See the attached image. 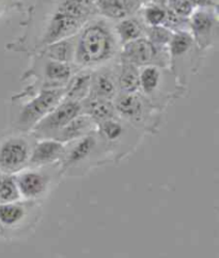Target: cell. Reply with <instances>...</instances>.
Wrapping results in <instances>:
<instances>
[{
    "mask_svg": "<svg viewBox=\"0 0 219 258\" xmlns=\"http://www.w3.org/2000/svg\"><path fill=\"white\" fill-rule=\"evenodd\" d=\"M97 15L95 0H35L24 22V33L8 48L30 56L49 44L75 36Z\"/></svg>",
    "mask_w": 219,
    "mask_h": 258,
    "instance_id": "obj_1",
    "label": "cell"
},
{
    "mask_svg": "<svg viewBox=\"0 0 219 258\" xmlns=\"http://www.w3.org/2000/svg\"><path fill=\"white\" fill-rule=\"evenodd\" d=\"M74 66L77 69L94 70L118 61L121 45L114 23L102 16L90 20L74 36Z\"/></svg>",
    "mask_w": 219,
    "mask_h": 258,
    "instance_id": "obj_2",
    "label": "cell"
},
{
    "mask_svg": "<svg viewBox=\"0 0 219 258\" xmlns=\"http://www.w3.org/2000/svg\"><path fill=\"white\" fill-rule=\"evenodd\" d=\"M111 163L105 147L95 132L66 144L59 162L63 177H81L95 168Z\"/></svg>",
    "mask_w": 219,
    "mask_h": 258,
    "instance_id": "obj_3",
    "label": "cell"
},
{
    "mask_svg": "<svg viewBox=\"0 0 219 258\" xmlns=\"http://www.w3.org/2000/svg\"><path fill=\"white\" fill-rule=\"evenodd\" d=\"M65 98V88L45 89L31 93L21 91L13 96L18 104L13 127L16 132L30 133L41 119L46 116Z\"/></svg>",
    "mask_w": 219,
    "mask_h": 258,
    "instance_id": "obj_4",
    "label": "cell"
},
{
    "mask_svg": "<svg viewBox=\"0 0 219 258\" xmlns=\"http://www.w3.org/2000/svg\"><path fill=\"white\" fill-rule=\"evenodd\" d=\"M77 70L74 64L52 60L40 53L30 54L29 67L22 76V80L28 85L22 91L31 93L45 89L65 88Z\"/></svg>",
    "mask_w": 219,
    "mask_h": 258,
    "instance_id": "obj_5",
    "label": "cell"
},
{
    "mask_svg": "<svg viewBox=\"0 0 219 258\" xmlns=\"http://www.w3.org/2000/svg\"><path fill=\"white\" fill-rule=\"evenodd\" d=\"M111 163H119L132 155L142 143L144 134L118 115L96 126Z\"/></svg>",
    "mask_w": 219,
    "mask_h": 258,
    "instance_id": "obj_6",
    "label": "cell"
},
{
    "mask_svg": "<svg viewBox=\"0 0 219 258\" xmlns=\"http://www.w3.org/2000/svg\"><path fill=\"white\" fill-rule=\"evenodd\" d=\"M117 115L144 135H156L162 123V112L140 92L119 93L114 100Z\"/></svg>",
    "mask_w": 219,
    "mask_h": 258,
    "instance_id": "obj_7",
    "label": "cell"
},
{
    "mask_svg": "<svg viewBox=\"0 0 219 258\" xmlns=\"http://www.w3.org/2000/svg\"><path fill=\"white\" fill-rule=\"evenodd\" d=\"M186 90L177 81L169 68L148 66L140 69L139 92L161 111H165L172 101L183 97Z\"/></svg>",
    "mask_w": 219,
    "mask_h": 258,
    "instance_id": "obj_8",
    "label": "cell"
},
{
    "mask_svg": "<svg viewBox=\"0 0 219 258\" xmlns=\"http://www.w3.org/2000/svg\"><path fill=\"white\" fill-rule=\"evenodd\" d=\"M42 203L20 200L0 204V237L22 238L32 233L42 218Z\"/></svg>",
    "mask_w": 219,
    "mask_h": 258,
    "instance_id": "obj_9",
    "label": "cell"
},
{
    "mask_svg": "<svg viewBox=\"0 0 219 258\" xmlns=\"http://www.w3.org/2000/svg\"><path fill=\"white\" fill-rule=\"evenodd\" d=\"M203 56L188 30L173 32L168 45L169 69L182 87L187 89L190 76L201 68Z\"/></svg>",
    "mask_w": 219,
    "mask_h": 258,
    "instance_id": "obj_10",
    "label": "cell"
},
{
    "mask_svg": "<svg viewBox=\"0 0 219 258\" xmlns=\"http://www.w3.org/2000/svg\"><path fill=\"white\" fill-rule=\"evenodd\" d=\"M61 178L59 164L44 168H27L16 174L22 200L41 203L48 197Z\"/></svg>",
    "mask_w": 219,
    "mask_h": 258,
    "instance_id": "obj_11",
    "label": "cell"
},
{
    "mask_svg": "<svg viewBox=\"0 0 219 258\" xmlns=\"http://www.w3.org/2000/svg\"><path fill=\"white\" fill-rule=\"evenodd\" d=\"M35 138L16 132L0 141V173L16 175L28 168Z\"/></svg>",
    "mask_w": 219,
    "mask_h": 258,
    "instance_id": "obj_12",
    "label": "cell"
},
{
    "mask_svg": "<svg viewBox=\"0 0 219 258\" xmlns=\"http://www.w3.org/2000/svg\"><path fill=\"white\" fill-rule=\"evenodd\" d=\"M188 31L202 52L215 47L219 35L218 9L196 8L188 16Z\"/></svg>",
    "mask_w": 219,
    "mask_h": 258,
    "instance_id": "obj_13",
    "label": "cell"
},
{
    "mask_svg": "<svg viewBox=\"0 0 219 258\" xmlns=\"http://www.w3.org/2000/svg\"><path fill=\"white\" fill-rule=\"evenodd\" d=\"M118 61L139 69L148 66L169 68L168 49L157 47L144 36L122 45Z\"/></svg>",
    "mask_w": 219,
    "mask_h": 258,
    "instance_id": "obj_14",
    "label": "cell"
},
{
    "mask_svg": "<svg viewBox=\"0 0 219 258\" xmlns=\"http://www.w3.org/2000/svg\"><path fill=\"white\" fill-rule=\"evenodd\" d=\"M83 113L80 101L63 98L51 111L34 126L30 134L39 139H53L73 118Z\"/></svg>",
    "mask_w": 219,
    "mask_h": 258,
    "instance_id": "obj_15",
    "label": "cell"
},
{
    "mask_svg": "<svg viewBox=\"0 0 219 258\" xmlns=\"http://www.w3.org/2000/svg\"><path fill=\"white\" fill-rule=\"evenodd\" d=\"M118 61L91 70V86L89 96L115 100L119 94L117 82Z\"/></svg>",
    "mask_w": 219,
    "mask_h": 258,
    "instance_id": "obj_16",
    "label": "cell"
},
{
    "mask_svg": "<svg viewBox=\"0 0 219 258\" xmlns=\"http://www.w3.org/2000/svg\"><path fill=\"white\" fill-rule=\"evenodd\" d=\"M66 144L53 139H39L33 144L28 168H44L59 164Z\"/></svg>",
    "mask_w": 219,
    "mask_h": 258,
    "instance_id": "obj_17",
    "label": "cell"
},
{
    "mask_svg": "<svg viewBox=\"0 0 219 258\" xmlns=\"http://www.w3.org/2000/svg\"><path fill=\"white\" fill-rule=\"evenodd\" d=\"M142 0H95L97 14L116 23L138 13Z\"/></svg>",
    "mask_w": 219,
    "mask_h": 258,
    "instance_id": "obj_18",
    "label": "cell"
},
{
    "mask_svg": "<svg viewBox=\"0 0 219 258\" xmlns=\"http://www.w3.org/2000/svg\"><path fill=\"white\" fill-rule=\"evenodd\" d=\"M96 131V124L88 115L81 113L63 127L53 138L63 144L80 139L91 133Z\"/></svg>",
    "mask_w": 219,
    "mask_h": 258,
    "instance_id": "obj_19",
    "label": "cell"
},
{
    "mask_svg": "<svg viewBox=\"0 0 219 258\" xmlns=\"http://www.w3.org/2000/svg\"><path fill=\"white\" fill-rule=\"evenodd\" d=\"M81 108H83V113L92 119L96 126L117 116L113 100L88 96L81 101Z\"/></svg>",
    "mask_w": 219,
    "mask_h": 258,
    "instance_id": "obj_20",
    "label": "cell"
},
{
    "mask_svg": "<svg viewBox=\"0 0 219 258\" xmlns=\"http://www.w3.org/2000/svg\"><path fill=\"white\" fill-rule=\"evenodd\" d=\"M115 31L120 45H124L132 41L143 38L147 26L140 20L138 14L123 18L121 21L114 23Z\"/></svg>",
    "mask_w": 219,
    "mask_h": 258,
    "instance_id": "obj_21",
    "label": "cell"
},
{
    "mask_svg": "<svg viewBox=\"0 0 219 258\" xmlns=\"http://www.w3.org/2000/svg\"><path fill=\"white\" fill-rule=\"evenodd\" d=\"M119 93L131 94L140 91V69L129 63H117Z\"/></svg>",
    "mask_w": 219,
    "mask_h": 258,
    "instance_id": "obj_22",
    "label": "cell"
},
{
    "mask_svg": "<svg viewBox=\"0 0 219 258\" xmlns=\"http://www.w3.org/2000/svg\"><path fill=\"white\" fill-rule=\"evenodd\" d=\"M91 86V70L78 69L65 87V98L83 101L89 96Z\"/></svg>",
    "mask_w": 219,
    "mask_h": 258,
    "instance_id": "obj_23",
    "label": "cell"
},
{
    "mask_svg": "<svg viewBox=\"0 0 219 258\" xmlns=\"http://www.w3.org/2000/svg\"><path fill=\"white\" fill-rule=\"evenodd\" d=\"M74 51H75V41L74 36L62 41L54 42L45 46L39 51L34 53H40L49 59L56 60L63 63L74 64ZM33 54V53H32Z\"/></svg>",
    "mask_w": 219,
    "mask_h": 258,
    "instance_id": "obj_24",
    "label": "cell"
},
{
    "mask_svg": "<svg viewBox=\"0 0 219 258\" xmlns=\"http://www.w3.org/2000/svg\"><path fill=\"white\" fill-rule=\"evenodd\" d=\"M137 14L147 27L165 26L169 15V10L165 4L155 3L150 0V2L142 4L140 10Z\"/></svg>",
    "mask_w": 219,
    "mask_h": 258,
    "instance_id": "obj_25",
    "label": "cell"
},
{
    "mask_svg": "<svg viewBox=\"0 0 219 258\" xmlns=\"http://www.w3.org/2000/svg\"><path fill=\"white\" fill-rule=\"evenodd\" d=\"M22 200L16 181V175L0 173V204Z\"/></svg>",
    "mask_w": 219,
    "mask_h": 258,
    "instance_id": "obj_26",
    "label": "cell"
},
{
    "mask_svg": "<svg viewBox=\"0 0 219 258\" xmlns=\"http://www.w3.org/2000/svg\"><path fill=\"white\" fill-rule=\"evenodd\" d=\"M173 32L163 26L147 27L144 38H147L152 44L159 48H167L172 38Z\"/></svg>",
    "mask_w": 219,
    "mask_h": 258,
    "instance_id": "obj_27",
    "label": "cell"
},
{
    "mask_svg": "<svg viewBox=\"0 0 219 258\" xmlns=\"http://www.w3.org/2000/svg\"><path fill=\"white\" fill-rule=\"evenodd\" d=\"M23 8L22 0H0V15L11 10H21Z\"/></svg>",
    "mask_w": 219,
    "mask_h": 258,
    "instance_id": "obj_28",
    "label": "cell"
},
{
    "mask_svg": "<svg viewBox=\"0 0 219 258\" xmlns=\"http://www.w3.org/2000/svg\"><path fill=\"white\" fill-rule=\"evenodd\" d=\"M212 2L214 3V5H215V6H217V7H218V0H212Z\"/></svg>",
    "mask_w": 219,
    "mask_h": 258,
    "instance_id": "obj_29",
    "label": "cell"
}]
</instances>
